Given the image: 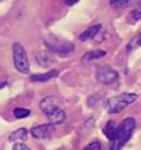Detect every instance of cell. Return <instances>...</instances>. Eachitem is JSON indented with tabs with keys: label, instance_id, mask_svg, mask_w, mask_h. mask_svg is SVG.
Returning a JSON list of instances; mask_svg holds the SVG:
<instances>
[{
	"label": "cell",
	"instance_id": "cell-7",
	"mask_svg": "<svg viewBox=\"0 0 141 150\" xmlns=\"http://www.w3.org/2000/svg\"><path fill=\"white\" fill-rule=\"evenodd\" d=\"M53 129H54L53 124H41V125H37L31 129V135L34 138L44 140V138H49L53 134Z\"/></svg>",
	"mask_w": 141,
	"mask_h": 150
},
{
	"label": "cell",
	"instance_id": "cell-8",
	"mask_svg": "<svg viewBox=\"0 0 141 150\" xmlns=\"http://www.w3.org/2000/svg\"><path fill=\"white\" fill-rule=\"evenodd\" d=\"M59 75V71L57 69H51V71H47L44 74H35V75H31L30 80L32 83H46L49 80H53Z\"/></svg>",
	"mask_w": 141,
	"mask_h": 150
},
{
	"label": "cell",
	"instance_id": "cell-5",
	"mask_svg": "<svg viewBox=\"0 0 141 150\" xmlns=\"http://www.w3.org/2000/svg\"><path fill=\"white\" fill-rule=\"evenodd\" d=\"M96 80L100 83V84H104V86H109V84H113L119 80V75L118 72L109 66V65H102L97 68L96 71Z\"/></svg>",
	"mask_w": 141,
	"mask_h": 150
},
{
	"label": "cell",
	"instance_id": "cell-12",
	"mask_svg": "<svg viewBox=\"0 0 141 150\" xmlns=\"http://www.w3.org/2000/svg\"><path fill=\"white\" fill-rule=\"evenodd\" d=\"M27 135H28V129H25V128H19V129H16L15 132L11 134L9 140H11V141H22V140L27 138Z\"/></svg>",
	"mask_w": 141,
	"mask_h": 150
},
{
	"label": "cell",
	"instance_id": "cell-2",
	"mask_svg": "<svg viewBox=\"0 0 141 150\" xmlns=\"http://www.w3.org/2000/svg\"><path fill=\"white\" fill-rule=\"evenodd\" d=\"M135 129V119L134 118H125L121 125L118 127V131H116V137L110 141V149L109 150H119L132 135Z\"/></svg>",
	"mask_w": 141,
	"mask_h": 150
},
{
	"label": "cell",
	"instance_id": "cell-15",
	"mask_svg": "<svg viewBox=\"0 0 141 150\" xmlns=\"http://www.w3.org/2000/svg\"><path fill=\"white\" fill-rule=\"evenodd\" d=\"M30 109H25V108H15L13 109V116L16 119H22V118H27L30 116Z\"/></svg>",
	"mask_w": 141,
	"mask_h": 150
},
{
	"label": "cell",
	"instance_id": "cell-4",
	"mask_svg": "<svg viewBox=\"0 0 141 150\" xmlns=\"http://www.w3.org/2000/svg\"><path fill=\"white\" fill-rule=\"evenodd\" d=\"M13 62L16 69L21 74H28L30 72V62H28V56L27 52L24 49V46L21 43H13Z\"/></svg>",
	"mask_w": 141,
	"mask_h": 150
},
{
	"label": "cell",
	"instance_id": "cell-13",
	"mask_svg": "<svg viewBox=\"0 0 141 150\" xmlns=\"http://www.w3.org/2000/svg\"><path fill=\"white\" fill-rule=\"evenodd\" d=\"M35 57H37V62H38L41 66H47V65L51 63V56H50L47 52H38V53L35 54Z\"/></svg>",
	"mask_w": 141,
	"mask_h": 150
},
{
	"label": "cell",
	"instance_id": "cell-11",
	"mask_svg": "<svg viewBox=\"0 0 141 150\" xmlns=\"http://www.w3.org/2000/svg\"><path fill=\"white\" fill-rule=\"evenodd\" d=\"M116 131H118V125L113 122V121H109L107 124H106V127L103 128V132H104V135L112 141L115 137H116Z\"/></svg>",
	"mask_w": 141,
	"mask_h": 150
},
{
	"label": "cell",
	"instance_id": "cell-10",
	"mask_svg": "<svg viewBox=\"0 0 141 150\" xmlns=\"http://www.w3.org/2000/svg\"><path fill=\"white\" fill-rule=\"evenodd\" d=\"M104 56H106V52H104V50H99V49H96V50H90V52H87V53L82 56V62L97 60V59H102V57H104Z\"/></svg>",
	"mask_w": 141,
	"mask_h": 150
},
{
	"label": "cell",
	"instance_id": "cell-16",
	"mask_svg": "<svg viewBox=\"0 0 141 150\" xmlns=\"http://www.w3.org/2000/svg\"><path fill=\"white\" fill-rule=\"evenodd\" d=\"M131 2H132V0H110V6L113 9H121V8L129 5Z\"/></svg>",
	"mask_w": 141,
	"mask_h": 150
},
{
	"label": "cell",
	"instance_id": "cell-14",
	"mask_svg": "<svg viewBox=\"0 0 141 150\" xmlns=\"http://www.w3.org/2000/svg\"><path fill=\"white\" fill-rule=\"evenodd\" d=\"M141 19V2L138 3V6L129 13V22L131 24H134V22H137V21H140Z\"/></svg>",
	"mask_w": 141,
	"mask_h": 150
},
{
	"label": "cell",
	"instance_id": "cell-3",
	"mask_svg": "<svg viewBox=\"0 0 141 150\" xmlns=\"http://www.w3.org/2000/svg\"><path fill=\"white\" fill-rule=\"evenodd\" d=\"M135 100H137V94L122 93L119 96H115V97H110L109 100H106V109L109 113H119L125 108H128L131 103H134Z\"/></svg>",
	"mask_w": 141,
	"mask_h": 150
},
{
	"label": "cell",
	"instance_id": "cell-19",
	"mask_svg": "<svg viewBox=\"0 0 141 150\" xmlns=\"http://www.w3.org/2000/svg\"><path fill=\"white\" fill-rule=\"evenodd\" d=\"M13 150H30L24 143H15L13 144Z\"/></svg>",
	"mask_w": 141,
	"mask_h": 150
},
{
	"label": "cell",
	"instance_id": "cell-18",
	"mask_svg": "<svg viewBox=\"0 0 141 150\" xmlns=\"http://www.w3.org/2000/svg\"><path fill=\"white\" fill-rule=\"evenodd\" d=\"M82 150H102V144H100V141H91L90 144H87Z\"/></svg>",
	"mask_w": 141,
	"mask_h": 150
},
{
	"label": "cell",
	"instance_id": "cell-1",
	"mask_svg": "<svg viewBox=\"0 0 141 150\" xmlns=\"http://www.w3.org/2000/svg\"><path fill=\"white\" fill-rule=\"evenodd\" d=\"M40 109L41 112L47 116L49 122L56 125V124H62L66 118V113L63 112V109L60 108V103L56 97L53 96H47L40 102Z\"/></svg>",
	"mask_w": 141,
	"mask_h": 150
},
{
	"label": "cell",
	"instance_id": "cell-9",
	"mask_svg": "<svg viewBox=\"0 0 141 150\" xmlns=\"http://www.w3.org/2000/svg\"><path fill=\"white\" fill-rule=\"evenodd\" d=\"M100 30H102V24H94V25H91L90 28H87L84 33H81L80 40H81V41L91 40V38H94V37H96V35L100 33Z\"/></svg>",
	"mask_w": 141,
	"mask_h": 150
},
{
	"label": "cell",
	"instance_id": "cell-17",
	"mask_svg": "<svg viewBox=\"0 0 141 150\" xmlns=\"http://www.w3.org/2000/svg\"><path fill=\"white\" fill-rule=\"evenodd\" d=\"M140 46H141V31H140V34L134 38V41H132L131 44H128V49H126V50L129 52V50H132V49H135V47H140Z\"/></svg>",
	"mask_w": 141,
	"mask_h": 150
},
{
	"label": "cell",
	"instance_id": "cell-6",
	"mask_svg": "<svg viewBox=\"0 0 141 150\" xmlns=\"http://www.w3.org/2000/svg\"><path fill=\"white\" fill-rule=\"evenodd\" d=\"M44 43H46V46H47V49L50 52H53V53H56L59 56H68V54H70L75 50L74 44L68 43V41H59V43L54 41V43H51L50 40H44Z\"/></svg>",
	"mask_w": 141,
	"mask_h": 150
},
{
	"label": "cell",
	"instance_id": "cell-20",
	"mask_svg": "<svg viewBox=\"0 0 141 150\" xmlns=\"http://www.w3.org/2000/svg\"><path fill=\"white\" fill-rule=\"evenodd\" d=\"M63 2L68 5V6H72V5H75V3H78L80 0H63Z\"/></svg>",
	"mask_w": 141,
	"mask_h": 150
}]
</instances>
